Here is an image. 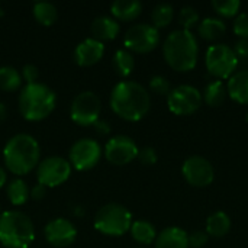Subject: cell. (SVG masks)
Wrapping results in <instances>:
<instances>
[{
    "label": "cell",
    "instance_id": "cell-13",
    "mask_svg": "<svg viewBox=\"0 0 248 248\" xmlns=\"http://www.w3.org/2000/svg\"><path fill=\"white\" fill-rule=\"evenodd\" d=\"M182 174L190 186L198 189L208 187L215 179V170L212 164L201 155H192L186 158L182 166Z\"/></svg>",
    "mask_w": 248,
    "mask_h": 248
},
{
    "label": "cell",
    "instance_id": "cell-45",
    "mask_svg": "<svg viewBox=\"0 0 248 248\" xmlns=\"http://www.w3.org/2000/svg\"><path fill=\"white\" fill-rule=\"evenodd\" d=\"M0 215H1V211H0Z\"/></svg>",
    "mask_w": 248,
    "mask_h": 248
},
{
    "label": "cell",
    "instance_id": "cell-41",
    "mask_svg": "<svg viewBox=\"0 0 248 248\" xmlns=\"http://www.w3.org/2000/svg\"><path fill=\"white\" fill-rule=\"evenodd\" d=\"M6 113H7L6 112V106H4V103L0 102V122L6 118Z\"/></svg>",
    "mask_w": 248,
    "mask_h": 248
},
{
    "label": "cell",
    "instance_id": "cell-18",
    "mask_svg": "<svg viewBox=\"0 0 248 248\" xmlns=\"http://www.w3.org/2000/svg\"><path fill=\"white\" fill-rule=\"evenodd\" d=\"M119 23L116 19H113L112 16H97L96 19H93L92 26H90V32H92V38L105 42V41H112L118 36L119 33Z\"/></svg>",
    "mask_w": 248,
    "mask_h": 248
},
{
    "label": "cell",
    "instance_id": "cell-44",
    "mask_svg": "<svg viewBox=\"0 0 248 248\" xmlns=\"http://www.w3.org/2000/svg\"><path fill=\"white\" fill-rule=\"evenodd\" d=\"M134 248H145V247H134Z\"/></svg>",
    "mask_w": 248,
    "mask_h": 248
},
{
    "label": "cell",
    "instance_id": "cell-10",
    "mask_svg": "<svg viewBox=\"0 0 248 248\" xmlns=\"http://www.w3.org/2000/svg\"><path fill=\"white\" fill-rule=\"evenodd\" d=\"M103 154L100 144L93 138H80L77 140L70 151H68V161L71 167L78 171H87L97 166Z\"/></svg>",
    "mask_w": 248,
    "mask_h": 248
},
{
    "label": "cell",
    "instance_id": "cell-20",
    "mask_svg": "<svg viewBox=\"0 0 248 248\" xmlns=\"http://www.w3.org/2000/svg\"><path fill=\"white\" fill-rule=\"evenodd\" d=\"M142 12V4L138 0H115L110 4L112 17L122 22H131L137 19Z\"/></svg>",
    "mask_w": 248,
    "mask_h": 248
},
{
    "label": "cell",
    "instance_id": "cell-1",
    "mask_svg": "<svg viewBox=\"0 0 248 248\" xmlns=\"http://www.w3.org/2000/svg\"><path fill=\"white\" fill-rule=\"evenodd\" d=\"M112 110L128 122L141 121L151 108L148 90L134 80H122L113 86L109 97Z\"/></svg>",
    "mask_w": 248,
    "mask_h": 248
},
{
    "label": "cell",
    "instance_id": "cell-39",
    "mask_svg": "<svg viewBox=\"0 0 248 248\" xmlns=\"http://www.w3.org/2000/svg\"><path fill=\"white\" fill-rule=\"evenodd\" d=\"M94 129H96V132H99L100 135H108L109 132H110V125L106 122V121H102V119H99L94 125Z\"/></svg>",
    "mask_w": 248,
    "mask_h": 248
},
{
    "label": "cell",
    "instance_id": "cell-38",
    "mask_svg": "<svg viewBox=\"0 0 248 248\" xmlns=\"http://www.w3.org/2000/svg\"><path fill=\"white\" fill-rule=\"evenodd\" d=\"M46 195V187L41 183H36L32 189H29V198L33 201H41Z\"/></svg>",
    "mask_w": 248,
    "mask_h": 248
},
{
    "label": "cell",
    "instance_id": "cell-31",
    "mask_svg": "<svg viewBox=\"0 0 248 248\" xmlns=\"http://www.w3.org/2000/svg\"><path fill=\"white\" fill-rule=\"evenodd\" d=\"M179 23L182 29L190 31L196 23H199V13L192 6H185L179 12Z\"/></svg>",
    "mask_w": 248,
    "mask_h": 248
},
{
    "label": "cell",
    "instance_id": "cell-32",
    "mask_svg": "<svg viewBox=\"0 0 248 248\" xmlns=\"http://www.w3.org/2000/svg\"><path fill=\"white\" fill-rule=\"evenodd\" d=\"M148 86L150 90L158 96H169V93L171 92V84L164 76H153L150 78Z\"/></svg>",
    "mask_w": 248,
    "mask_h": 248
},
{
    "label": "cell",
    "instance_id": "cell-6",
    "mask_svg": "<svg viewBox=\"0 0 248 248\" xmlns=\"http://www.w3.org/2000/svg\"><path fill=\"white\" fill-rule=\"evenodd\" d=\"M131 212L119 203H108L102 206L94 215V228L109 237H121L131 230L132 225Z\"/></svg>",
    "mask_w": 248,
    "mask_h": 248
},
{
    "label": "cell",
    "instance_id": "cell-21",
    "mask_svg": "<svg viewBox=\"0 0 248 248\" xmlns=\"http://www.w3.org/2000/svg\"><path fill=\"white\" fill-rule=\"evenodd\" d=\"M227 32V25L219 17H205L199 22L198 33L205 41H217L221 39Z\"/></svg>",
    "mask_w": 248,
    "mask_h": 248
},
{
    "label": "cell",
    "instance_id": "cell-16",
    "mask_svg": "<svg viewBox=\"0 0 248 248\" xmlns=\"http://www.w3.org/2000/svg\"><path fill=\"white\" fill-rule=\"evenodd\" d=\"M105 54V44L94 39L86 38L74 49V61L80 67H90L100 61Z\"/></svg>",
    "mask_w": 248,
    "mask_h": 248
},
{
    "label": "cell",
    "instance_id": "cell-24",
    "mask_svg": "<svg viewBox=\"0 0 248 248\" xmlns=\"http://www.w3.org/2000/svg\"><path fill=\"white\" fill-rule=\"evenodd\" d=\"M227 94H228L227 84L224 81H221V80H214V81L206 84V87L203 90V94H202V99L208 106L218 108L225 102Z\"/></svg>",
    "mask_w": 248,
    "mask_h": 248
},
{
    "label": "cell",
    "instance_id": "cell-26",
    "mask_svg": "<svg viewBox=\"0 0 248 248\" xmlns=\"http://www.w3.org/2000/svg\"><path fill=\"white\" fill-rule=\"evenodd\" d=\"M33 17L44 26H51L58 19V10L51 1H36L32 7Z\"/></svg>",
    "mask_w": 248,
    "mask_h": 248
},
{
    "label": "cell",
    "instance_id": "cell-22",
    "mask_svg": "<svg viewBox=\"0 0 248 248\" xmlns=\"http://www.w3.org/2000/svg\"><path fill=\"white\" fill-rule=\"evenodd\" d=\"M231 230V219L230 217L222 212V211H218V212H214L212 215H209V218L206 219V234L209 237H214V238H222L225 237Z\"/></svg>",
    "mask_w": 248,
    "mask_h": 248
},
{
    "label": "cell",
    "instance_id": "cell-25",
    "mask_svg": "<svg viewBox=\"0 0 248 248\" xmlns=\"http://www.w3.org/2000/svg\"><path fill=\"white\" fill-rule=\"evenodd\" d=\"M6 195H7V199H9V202L12 205L22 206L29 199V187L22 179L16 177V179H13L12 182L7 183Z\"/></svg>",
    "mask_w": 248,
    "mask_h": 248
},
{
    "label": "cell",
    "instance_id": "cell-42",
    "mask_svg": "<svg viewBox=\"0 0 248 248\" xmlns=\"http://www.w3.org/2000/svg\"><path fill=\"white\" fill-rule=\"evenodd\" d=\"M0 15H3V9L0 7Z\"/></svg>",
    "mask_w": 248,
    "mask_h": 248
},
{
    "label": "cell",
    "instance_id": "cell-8",
    "mask_svg": "<svg viewBox=\"0 0 248 248\" xmlns=\"http://www.w3.org/2000/svg\"><path fill=\"white\" fill-rule=\"evenodd\" d=\"M102 102L99 96L92 90L78 93L70 106V116L74 124L80 126H93L100 116Z\"/></svg>",
    "mask_w": 248,
    "mask_h": 248
},
{
    "label": "cell",
    "instance_id": "cell-28",
    "mask_svg": "<svg viewBox=\"0 0 248 248\" xmlns=\"http://www.w3.org/2000/svg\"><path fill=\"white\" fill-rule=\"evenodd\" d=\"M22 74L12 65L0 67V90L15 92L22 86Z\"/></svg>",
    "mask_w": 248,
    "mask_h": 248
},
{
    "label": "cell",
    "instance_id": "cell-34",
    "mask_svg": "<svg viewBox=\"0 0 248 248\" xmlns=\"http://www.w3.org/2000/svg\"><path fill=\"white\" fill-rule=\"evenodd\" d=\"M137 158L144 164V166H154L158 160L157 151L153 147H144L138 151Z\"/></svg>",
    "mask_w": 248,
    "mask_h": 248
},
{
    "label": "cell",
    "instance_id": "cell-11",
    "mask_svg": "<svg viewBox=\"0 0 248 248\" xmlns=\"http://www.w3.org/2000/svg\"><path fill=\"white\" fill-rule=\"evenodd\" d=\"M73 167L68 160L51 155L39 161L36 167V180L45 187H55L65 183L71 176Z\"/></svg>",
    "mask_w": 248,
    "mask_h": 248
},
{
    "label": "cell",
    "instance_id": "cell-36",
    "mask_svg": "<svg viewBox=\"0 0 248 248\" xmlns=\"http://www.w3.org/2000/svg\"><path fill=\"white\" fill-rule=\"evenodd\" d=\"M20 74H22V80H25L26 84H31V83H36L38 76H39V71H38L36 65H33V64H25L22 67Z\"/></svg>",
    "mask_w": 248,
    "mask_h": 248
},
{
    "label": "cell",
    "instance_id": "cell-5",
    "mask_svg": "<svg viewBox=\"0 0 248 248\" xmlns=\"http://www.w3.org/2000/svg\"><path fill=\"white\" fill-rule=\"evenodd\" d=\"M35 240L31 218L20 211H6L0 215V244L6 248H28Z\"/></svg>",
    "mask_w": 248,
    "mask_h": 248
},
{
    "label": "cell",
    "instance_id": "cell-29",
    "mask_svg": "<svg viewBox=\"0 0 248 248\" xmlns=\"http://www.w3.org/2000/svg\"><path fill=\"white\" fill-rule=\"evenodd\" d=\"M173 17H174V7L169 3L157 4L151 12V22H153V26L157 29L169 26Z\"/></svg>",
    "mask_w": 248,
    "mask_h": 248
},
{
    "label": "cell",
    "instance_id": "cell-17",
    "mask_svg": "<svg viewBox=\"0 0 248 248\" xmlns=\"http://www.w3.org/2000/svg\"><path fill=\"white\" fill-rule=\"evenodd\" d=\"M155 248H189V234L179 227L164 228L154 241Z\"/></svg>",
    "mask_w": 248,
    "mask_h": 248
},
{
    "label": "cell",
    "instance_id": "cell-37",
    "mask_svg": "<svg viewBox=\"0 0 248 248\" xmlns=\"http://www.w3.org/2000/svg\"><path fill=\"white\" fill-rule=\"evenodd\" d=\"M232 49L238 58V64L240 62H248V41H246V39L237 41V44Z\"/></svg>",
    "mask_w": 248,
    "mask_h": 248
},
{
    "label": "cell",
    "instance_id": "cell-12",
    "mask_svg": "<svg viewBox=\"0 0 248 248\" xmlns=\"http://www.w3.org/2000/svg\"><path fill=\"white\" fill-rule=\"evenodd\" d=\"M202 93L190 84H180L171 89L167 96L169 109L179 116H187L195 113L202 106Z\"/></svg>",
    "mask_w": 248,
    "mask_h": 248
},
{
    "label": "cell",
    "instance_id": "cell-7",
    "mask_svg": "<svg viewBox=\"0 0 248 248\" xmlns=\"http://www.w3.org/2000/svg\"><path fill=\"white\" fill-rule=\"evenodd\" d=\"M205 65L211 76L222 81L235 73L238 67V58L234 49L227 44H214L206 49Z\"/></svg>",
    "mask_w": 248,
    "mask_h": 248
},
{
    "label": "cell",
    "instance_id": "cell-23",
    "mask_svg": "<svg viewBox=\"0 0 248 248\" xmlns=\"http://www.w3.org/2000/svg\"><path fill=\"white\" fill-rule=\"evenodd\" d=\"M131 237L134 238V241H137L138 244L141 246H148V244H153L157 238V231H155V227L145 221V219H138V221H134L132 225H131Z\"/></svg>",
    "mask_w": 248,
    "mask_h": 248
},
{
    "label": "cell",
    "instance_id": "cell-35",
    "mask_svg": "<svg viewBox=\"0 0 248 248\" xmlns=\"http://www.w3.org/2000/svg\"><path fill=\"white\" fill-rule=\"evenodd\" d=\"M209 241V235L203 231H193L189 235V247L203 248Z\"/></svg>",
    "mask_w": 248,
    "mask_h": 248
},
{
    "label": "cell",
    "instance_id": "cell-27",
    "mask_svg": "<svg viewBox=\"0 0 248 248\" xmlns=\"http://www.w3.org/2000/svg\"><path fill=\"white\" fill-rule=\"evenodd\" d=\"M112 64H113L115 73L119 77H128L135 67V60H134V55L128 49H118L113 55Z\"/></svg>",
    "mask_w": 248,
    "mask_h": 248
},
{
    "label": "cell",
    "instance_id": "cell-14",
    "mask_svg": "<svg viewBox=\"0 0 248 248\" xmlns=\"http://www.w3.org/2000/svg\"><path fill=\"white\" fill-rule=\"evenodd\" d=\"M140 148L128 135H115L105 145V158L113 166H126L138 155Z\"/></svg>",
    "mask_w": 248,
    "mask_h": 248
},
{
    "label": "cell",
    "instance_id": "cell-40",
    "mask_svg": "<svg viewBox=\"0 0 248 248\" xmlns=\"http://www.w3.org/2000/svg\"><path fill=\"white\" fill-rule=\"evenodd\" d=\"M7 182V174H6V170L0 166V189L6 185Z\"/></svg>",
    "mask_w": 248,
    "mask_h": 248
},
{
    "label": "cell",
    "instance_id": "cell-30",
    "mask_svg": "<svg viewBox=\"0 0 248 248\" xmlns=\"http://www.w3.org/2000/svg\"><path fill=\"white\" fill-rule=\"evenodd\" d=\"M212 9L222 17H234L238 15L241 1L240 0H212Z\"/></svg>",
    "mask_w": 248,
    "mask_h": 248
},
{
    "label": "cell",
    "instance_id": "cell-2",
    "mask_svg": "<svg viewBox=\"0 0 248 248\" xmlns=\"http://www.w3.org/2000/svg\"><path fill=\"white\" fill-rule=\"evenodd\" d=\"M41 148L38 141L29 134H16L3 147V161L9 171L25 176L38 167Z\"/></svg>",
    "mask_w": 248,
    "mask_h": 248
},
{
    "label": "cell",
    "instance_id": "cell-33",
    "mask_svg": "<svg viewBox=\"0 0 248 248\" xmlns=\"http://www.w3.org/2000/svg\"><path fill=\"white\" fill-rule=\"evenodd\" d=\"M234 33L240 38V39H246L248 41V13L243 12L238 13L235 20H234Z\"/></svg>",
    "mask_w": 248,
    "mask_h": 248
},
{
    "label": "cell",
    "instance_id": "cell-4",
    "mask_svg": "<svg viewBox=\"0 0 248 248\" xmlns=\"http://www.w3.org/2000/svg\"><path fill=\"white\" fill-rule=\"evenodd\" d=\"M57 105V96L51 87L44 83L25 84L17 97L20 115L31 122H38L48 118Z\"/></svg>",
    "mask_w": 248,
    "mask_h": 248
},
{
    "label": "cell",
    "instance_id": "cell-19",
    "mask_svg": "<svg viewBox=\"0 0 248 248\" xmlns=\"http://www.w3.org/2000/svg\"><path fill=\"white\" fill-rule=\"evenodd\" d=\"M227 92L234 102L240 105H248V68L234 73L228 78Z\"/></svg>",
    "mask_w": 248,
    "mask_h": 248
},
{
    "label": "cell",
    "instance_id": "cell-3",
    "mask_svg": "<svg viewBox=\"0 0 248 248\" xmlns=\"http://www.w3.org/2000/svg\"><path fill=\"white\" fill-rule=\"evenodd\" d=\"M163 55L169 67L174 71L187 73L198 64L199 45L192 31H173L163 44Z\"/></svg>",
    "mask_w": 248,
    "mask_h": 248
},
{
    "label": "cell",
    "instance_id": "cell-9",
    "mask_svg": "<svg viewBox=\"0 0 248 248\" xmlns=\"http://www.w3.org/2000/svg\"><path fill=\"white\" fill-rule=\"evenodd\" d=\"M124 44L129 52L134 51L138 54H147L158 46L160 32L150 23H135L125 32Z\"/></svg>",
    "mask_w": 248,
    "mask_h": 248
},
{
    "label": "cell",
    "instance_id": "cell-15",
    "mask_svg": "<svg viewBox=\"0 0 248 248\" xmlns=\"http://www.w3.org/2000/svg\"><path fill=\"white\" fill-rule=\"evenodd\" d=\"M44 235L52 247L65 248L77 240V228L65 218H55L45 225Z\"/></svg>",
    "mask_w": 248,
    "mask_h": 248
},
{
    "label": "cell",
    "instance_id": "cell-43",
    "mask_svg": "<svg viewBox=\"0 0 248 248\" xmlns=\"http://www.w3.org/2000/svg\"><path fill=\"white\" fill-rule=\"evenodd\" d=\"M246 121H247V124H248V112H247V116H246Z\"/></svg>",
    "mask_w": 248,
    "mask_h": 248
}]
</instances>
